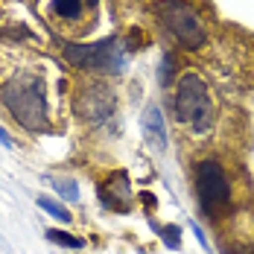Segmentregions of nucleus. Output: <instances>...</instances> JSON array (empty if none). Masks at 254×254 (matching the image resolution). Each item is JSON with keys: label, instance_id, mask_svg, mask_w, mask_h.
I'll return each instance as SVG.
<instances>
[{"label": "nucleus", "instance_id": "1", "mask_svg": "<svg viewBox=\"0 0 254 254\" xmlns=\"http://www.w3.org/2000/svg\"><path fill=\"white\" fill-rule=\"evenodd\" d=\"M176 120L187 126L193 134H207L216 120L213 94L199 73H181L176 82Z\"/></svg>", "mask_w": 254, "mask_h": 254}, {"label": "nucleus", "instance_id": "2", "mask_svg": "<svg viewBox=\"0 0 254 254\" xmlns=\"http://www.w3.org/2000/svg\"><path fill=\"white\" fill-rule=\"evenodd\" d=\"M161 26L178 41L184 50H202L207 44V18L193 0H158L155 3Z\"/></svg>", "mask_w": 254, "mask_h": 254}, {"label": "nucleus", "instance_id": "3", "mask_svg": "<svg viewBox=\"0 0 254 254\" xmlns=\"http://www.w3.org/2000/svg\"><path fill=\"white\" fill-rule=\"evenodd\" d=\"M0 102L9 108V114L29 131H44L47 128V100H44V85L38 79L18 76L0 88Z\"/></svg>", "mask_w": 254, "mask_h": 254}, {"label": "nucleus", "instance_id": "4", "mask_svg": "<svg viewBox=\"0 0 254 254\" xmlns=\"http://www.w3.org/2000/svg\"><path fill=\"white\" fill-rule=\"evenodd\" d=\"M196 196L210 216H222L231 207V178L216 158H202L196 164Z\"/></svg>", "mask_w": 254, "mask_h": 254}, {"label": "nucleus", "instance_id": "5", "mask_svg": "<svg viewBox=\"0 0 254 254\" xmlns=\"http://www.w3.org/2000/svg\"><path fill=\"white\" fill-rule=\"evenodd\" d=\"M64 59L91 73H123L126 67V53L114 38L100 41V44H67Z\"/></svg>", "mask_w": 254, "mask_h": 254}, {"label": "nucleus", "instance_id": "6", "mask_svg": "<svg viewBox=\"0 0 254 254\" xmlns=\"http://www.w3.org/2000/svg\"><path fill=\"white\" fill-rule=\"evenodd\" d=\"M97 0H47V18L67 35H82L94 26Z\"/></svg>", "mask_w": 254, "mask_h": 254}, {"label": "nucleus", "instance_id": "7", "mask_svg": "<svg viewBox=\"0 0 254 254\" xmlns=\"http://www.w3.org/2000/svg\"><path fill=\"white\" fill-rule=\"evenodd\" d=\"M114 105H117L114 94L105 85H88V88H82L76 94V111L91 123H102L105 117H111Z\"/></svg>", "mask_w": 254, "mask_h": 254}, {"label": "nucleus", "instance_id": "8", "mask_svg": "<svg viewBox=\"0 0 254 254\" xmlns=\"http://www.w3.org/2000/svg\"><path fill=\"white\" fill-rule=\"evenodd\" d=\"M143 134H146L152 149H164L167 146V128H164V117H161L158 105H149V111L143 114Z\"/></svg>", "mask_w": 254, "mask_h": 254}, {"label": "nucleus", "instance_id": "9", "mask_svg": "<svg viewBox=\"0 0 254 254\" xmlns=\"http://www.w3.org/2000/svg\"><path fill=\"white\" fill-rule=\"evenodd\" d=\"M38 207H41L44 213H50L53 219H59V222H70V213H67L59 202H53V199H44V196H41V199H38Z\"/></svg>", "mask_w": 254, "mask_h": 254}, {"label": "nucleus", "instance_id": "10", "mask_svg": "<svg viewBox=\"0 0 254 254\" xmlns=\"http://www.w3.org/2000/svg\"><path fill=\"white\" fill-rule=\"evenodd\" d=\"M47 237H50L53 243L70 246V249H82V246H85V240H79V237H73V234H62V231H47Z\"/></svg>", "mask_w": 254, "mask_h": 254}, {"label": "nucleus", "instance_id": "11", "mask_svg": "<svg viewBox=\"0 0 254 254\" xmlns=\"http://www.w3.org/2000/svg\"><path fill=\"white\" fill-rule=\"evenodd\" d=\"M56 190H59L64 199H70V202H76V199H79V190H76V184H73V181H56Z\"/></svg>", "mask_w": 254, "mask_h": 254}, {"label": "nucleus", "instance_id": "12", "mask_svg": "<svg viewBox=\"0 0 254 254\" xmlns=\"http://www.w3.org/2000/svg\"><path fill=\"white\" fill-rule=\"evenodd\" d=\"M161 237H164V243H167L170 249H178V228H173V225H167V228L161 231Z\"/></svg>", "mask_w": 254, "mask_h": 254}, {"label": "nucleus", "instance_id": "13", "mask_svg": "<svg viewBox=\"0 0 254 254\" xmlns=\"http://www.w3.org/2000/svg\"><path fill=\"white\" fill-rule=\"evenodd\" d=\"M0 143H6V146H12V140H9V134H6L3 128H0Z\"/></svg>", "mask_w": 254, "mask_h": 254}]
</instances>
